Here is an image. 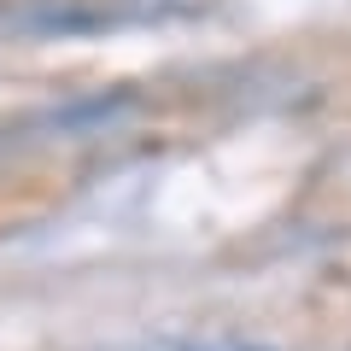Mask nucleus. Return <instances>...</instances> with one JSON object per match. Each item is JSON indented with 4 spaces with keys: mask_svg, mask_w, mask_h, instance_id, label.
Returning <instances> with one entry per match:
<instances>
[{
    "mask_svg": "<svg viewBox=\"0 0 351 351\" xmlns=\"http://www.w3.org/2000/svg\"><path fill=\"white\" fill-rule=\"evenodd\" d=\"M152 351H269V346H240V339H182V346H152Z\"/></svg>",
    "mask_w": 351,
    "mask_h": 351,
    "instance_id": "1",
    "label": "nucleus"
}]
</instances>
